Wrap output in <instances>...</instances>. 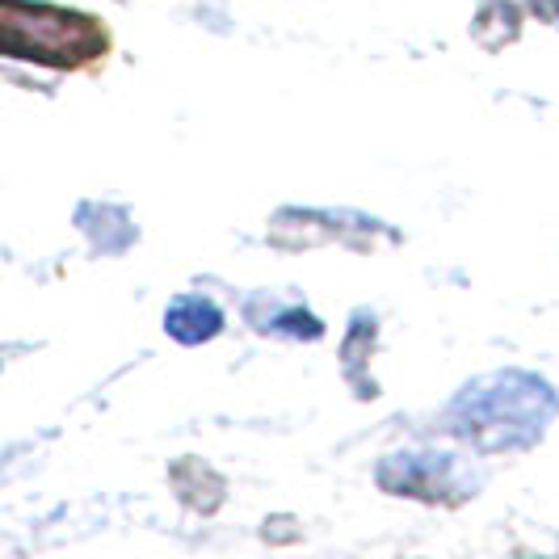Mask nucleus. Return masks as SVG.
<instances>
[{
  "label": "nucleus",
  "instance_id": "2",
  "mask_svg": "<svg viewBox=\"0 0 559 559\" xmlns=\"http://www.w3.org/2000/svg\"><path fill=\"white\" fill-rule=\"evenodd\" d=\"M379 484L400 497H463V488H476V484H459V459L442 450L395 454L379 467Z\"/></svg>",
  "mask_w": 559,
  "mask_h": 559
},
{
  "label": "nucleus",
  "instance_id": "3",
  "mask_svg": "<svg viewBox=\"0 0 559 559\" xmlns=\"http://www.w3.org/2000/svg\"><path fill=\"white\" fill-rule=\"evenodd\" d=\"M165 329L168 336H177L186 345H198V341H211V336L224 329V311L215 308L211 299H202V295H186V299H177L168 308Z\"/></svg>",
  "mask_w": 559,
  "mask_h": 559
},
{
  "label": "nucleus",
  "instance_id": "1",
  "mask_svg": "<svg viewBox=\"0 0 559 559\" xmlns=\"http://www.w3.org/2000/svg\"><path fill=\"white\" fill-rule=\"evenodd\" d=\"M559 413V395L522 370H497L467 383L450 404L454 429L467 433L479 450H518L538 442L547 420Z\"/></svg>",
  "mask_w": 559,
  "mask_h": 559
},
{
  "label": "nucleus",
  "instance_id": "4",
  "mask_svg": "<svg viewBox=\"0 0 559 559\" xmlns=\"http://www.w3.org/2000/svg\"><path fill=\"white\" fill-rule=\"evenodd\" d=\"M257 324L282 336H304V341L324 333V324H320L316 316H308V311H274V320H257Z\"/></svg>",
  "mask_w": 559,
  "mask_h": 559
}]
</instances>
